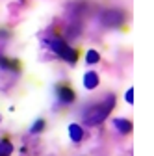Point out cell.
<instances>
[{"instance_id": "6da1fadb", "label": "cell", "mask_w": 154, "mask_h": 156, "mask_svg": "<svg viewBox=\"0 0 154 156\" xmlns=\"http://www.w3.org/2000/svg\"><path fill=\"white\" fill-rule=\"evenodd\" d=\"M113 104H115V97L110 95V97H108V101H102V102H99V104H93V106L86 108V110H84V121H86L89 126L102 123L106 117L110 115Z\"/></svg>"}, {"instance_id": "7a4b0ae2", "label": "cell", "mask_w": 154, "mask_h": 156, "mask_svg": "<svg viewBox=\"0 0 154 156\" xmlns=\"http://www.w3.org/2000/svg\"><path fill=\"white\" fill-rule=\"evenodd\" d=\"M50 47H52V50L58 56H61L63 60H67L69 63H76V60H78V50L71 48L65 41H61V39H54V41H50Z\"/></svg>"}, {"instance_id": "3957f363", "label": "cell", "mask_w": 154, "mask_h": 156, "mask_svg": "<svg viewBox=\"0 0 154 156\" xmlns=\"http://www.w3.org/2000/svg\"><path fill=\"white\" fill-rule=\"evenodd\" d=\"M123 19H124V13L119 9H110V11L102 13V23L106 26H121Z\"/></svg>"}, {"instance_id": "277c9868", "label": "cell", "mask_w": 154, "mask_h": 156, "mask_svg": "<svg viewBox=\"0 0 154 156\" xmlns=\"http://www.w3.org/2000/svg\"><path fill=\"white\" fill-rule=\"evenodd\" d=\"M56 93H58V99H60L63 104H71V102H74V99H76L74 91H72L69 86H58Z\"/></svg>"}, {"instance_id": "5b68a950", "label": "cell", "mask_w": 154, "mask_h": 156, "mask_svg": "<svg viewBox=\"0 0 154 156\" xmlns=\"http://www.w3.org/2000/svg\"><path fill=\"white\" fill-rule=\"evenodd\" d=\"M0 67L6 69V71H11V73H19L21 63H19L17 60H9V58H6V56H0Z\"/></svg>"}, {"instance_id": "8992f818", "label": "cell", "mask_w": 154, "mask_h": 156, "mask_svg": "<svg viewBox=\"0 0 154 156\" xmlns=\"http://www.w3.org/2000/svg\"><path fill=\"white\" fill-rule=\"evenodd\" d=\"M84 86L87 87V89H95L99 86V76H97V73H86V76H84Z\"/></svg>"}, {"instance_id": "52a82bcc", "label": "cell", "mask_w": 154, "mask_h": 156, "mask_svg": "<svg viewBox=\"0 0 154 156\" xmlns=\"http://www.w3.org/2000/svg\"><path fill=\"white\" fill-rule=\"evenodd\" d=\"M69 136H71L72 141H80V140L84 138V130H82V126L76 125V123H72V125L69 126Z\"/></svg>"}, {"instance_id": "ba28073f", "label": "cell", "mask_w": 154, "mask_h": 156, "mask_svg": "<svg viewBox=\"0 0 154 156\" xmlns=\"http://www.w3.org/2000/svg\"><path fill=\"white\" fill-rule=\"evenodd\" d=\"M113 126L117 128V130H121L123 134H130L132 132V123L126 121V119H115L113 121Z\"/></svg>"}, {"instance_id": "9c48e42d", "label": "cell", "mask_w": 154, "mask_h": 156, "mask_svg": "<svg viewBox=\"0 0 154 156\" xmlns=\"http://www.w3.org/2000/svg\"><path fill=\"white\" fill-rule=\"evenodd\" d=\"M13 152V145L9 143V140H2V141H0V156H9Z\"/></svg>"}, {"instance_id": "30bf717a", "label": "cell", "mask_w": 154, "mask_h": 156, "mask_svg": "<svg viewBox=\"0 0 154 156\" xmlns=\"http://www.w3.org/2000/svg\"><path fill=\"white\" fill-rule=\"evenodd\" d=\"M43 128H45V119H37V121L32 125V130H30V132H32V134H39Z\"/></svg>"}, {"instance_id": "8fae6325", "label": "cell", "mask_w": 154, "mask_h": 156, "mask_svg": "<svg viewBox=\"0 0 154 156\" xmlns=\"http://www.w3.org/2000/svg\"><path fill=\"white\" fill-rule=\"evenodd\" d=\"M100 60V54L97 50H89L87 52V63H97Z\"/></svg>"}, {"instance_id": "7c38bea8", "label": "cell", "mask_w": 154, "mask_h": 156, "mask_svg": "<svg viewBox=\"0 0 154 156\" xmlns=\"http://www.w3.org/2000/svg\"><path fill=\"white\" fill-rule=\"evenodd\" d=\"M126 102H130V104L134 102V89H128L126 91Z\"/></svg>"}]
</instances>
